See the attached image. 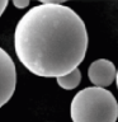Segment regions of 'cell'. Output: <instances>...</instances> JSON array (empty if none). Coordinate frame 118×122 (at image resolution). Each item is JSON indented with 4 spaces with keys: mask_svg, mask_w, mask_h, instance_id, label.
<instances>
[{
    "mask_svg": "<svg viewBox=\"0 0 118 122\" xmlns=\"http://www.w3.org/2000/svg\"><path fill=\"white\" fill-rule=\"evenodd\" d=\"M114 81H116V84H117V89H118V69H117V74H116V80H114Z\"/></svg>",
    "mask_w": 118,
    "mask_h": 122,
    "instance_id": "ba28073f",
    "label": "cell"
},
{
    "mask_svg": "<svg viewBox=\"0 0 118 122\" xmlns=\"http://www.w3.org/2000/svg\"><path fill=\"white\" fill-rule=\"evenodd\" d=\"M70 116L72 122H116L118 102L104 88L88 86L72 98Z\"/></svg>",
    "mask_w": 118,
    "mask_h": 122,
    "instance_id": "7a4b0ae2",
    "label": "cell"
},
{
    "mask_svg": "<svg viewBox=\"0 0 118 122\" xmlns=\"http://www.w3.org/2000/svg\"><path fill=\"white\" fill-rule=\"evenodd\" d=\"M56 81L59 84L60 88H62L65 90H72L81 81V72H80L79 67L72 70L70 74L64 75V76H59L56 78Z\"/></svg>",
    "mask_w": 118,
    "mask_h": 122,
    "instance_id": "5b68a950",
    "label": "cell"
},
{
    "mask_svg": "<svg viewBox=\"0 0 118 122\" xmlns=\"http://www.w3.org/2000/svg\"><path fill=\"white\" fill-rule=\"evenodd\" d=\"M13 5L18 9H24L29 5V0H14L13 1Z\"/></svg>",
    "mask_w": 118,
    "mask_h": 122,
    "instance_id": "8992f818",
    "label": "cell"
},
{
    "mask_svg": "<svg viewBox=\"0 0 118 122\" xmlns=\"http://www.w3.org/2000/svg\"><path fill=\"white\" fill-rule=\"evenodd\" d=\"M117 69L110 60L107 59H98L90 64L88 69V78L94 86L104 88L109 86L116 80Z\"/></svg>",
    "mask_w": 118,
    "mask_h": 122,
    "instance_id": "277c9868",
    "label": "cell"
},
{
    "mask_svg": "<svg viewBox=\"0 0 118 122\" xmlns=\"http://www.w3.org/2000/svg\"><path fill=\"white\" fill-rule=\"evenodd\" d=\"M8 4H9V1H8V0H0V17L3 15L4 10L6 9Z\"/></svg>",
    "mask_w": 118,
    "mask_h": 122,
    "instance_id": "52a82bcc",
    "label": "cell"
},
{
    "mask_svg": "<svg viewBox=\"0 0 118 122\" xmlns=\"http://www.w3.org/2000/svg\"><path fill=\"white\" fill-rule=\"evenodd\" d=\"M17 86L15 64L10 55L0 47V108L13 97Z\"/></svg>",
    "mask_w": 118,
    "mask_h": 122,
    "instance_id": "3957f363",
    "label": "cell"
},
{
    "mask_svg": "<svg viewBox=\"0 0 118 122\" xmlns=\"http://www.w3.org/2000/svg\"><path fill=\"white\" fill-rule=\"evenodd\" d=\"M88 41L80 15L56 0H41L22 15L14 29L18 60L42 78H59L78 69L85 59Z\"/></svg>",
    "mask_w": 118,
    "mask_h": 122,
    "instance_id": "6da1fadb",
    "label": "cell"
}]
</instances>
